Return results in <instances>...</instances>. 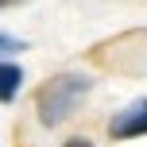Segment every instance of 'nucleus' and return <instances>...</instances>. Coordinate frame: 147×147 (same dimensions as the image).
Here are the masks:
<instances>
[{"label":"nucleus","mask_w":147,"mask_h":147,"mask_svg":"<svg viewBox=\"0 0 147 147\" xmlns=\"http://www.w3.org/2000/svg\"><path fill=\"white\" fill-rule=\"evenodd\" d=\"M93 89V81L85 78V74H58V78H51L43 89H39V120H43L47 128H58L62 120L70 116L74 109H78V101Z\"/></svg>","instance_id":"f257e3e1"},{"label":"nucleus","mask_w":147,"mask_h":147,"mask_svg":"<svg viewBox=\"0 0 147 147\" xmlns=\"http://www.w3.org/2000/svg\"><path fill=\"white\" fill-rule=\"evenodd\" d=\"M109 136L112 140H136V136H147V97L136 105H128L124 112L109 120Z\"/></svg>","instance_id":"f03ea898"},{"label":"nucleus","mask_w":147,"mask_h":147,"mask_svg":"<svg viewBox=\"0 0 147 147\" xmlns=\"http://www.w3.org/2000/svg\"><path fill=\"white\" fill-rule=\"evenodd\" d=\"M0 78H4V105H12V101H16V89L23 85V70L16 66V62H4Z\"/></svg>","instance_id":"7ed1b4c3"},{"label":"nucleus","mask_w":147,"mask_h":147,"mask_svg":"<svg viewBox=\"0 0 147 147\" xmlns=\"http://www.w3.org/2000/svg\"><path fill=\"white\" fill-rule=\"evenodd\" d=\"M62 147H93V140H85V136H74V140H66Z\"/></svg>","instance_id":"20e7f679"}]
</instances>
